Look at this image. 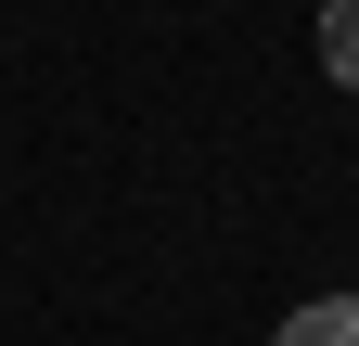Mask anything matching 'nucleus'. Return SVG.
Listing matches in <instances>:
<instances>
[{"instance_id": "f257e3e1", "label": "nucleus", "mask_w": 359, "mask_h": 346, "mask_svg": "<svg viewBox=\"0 0 359 346\" xmlns=\"http://www.w3.org/2000/svg\"><path fill=\"white\" fill-rule=\"evenodd\" d=\"M269 346H359V295H321V308H295Z\"/></svg>"}, {"instance_id": "f03ea898", "label": "nucleus", "mask_w": 359, "mask_h": 346, "mask_svg": "<svg viewBox=\"0 0 359 346\" xmlns=\"http://www.w3.org/2000/svg\"><path fill=\"white\" fill-rule=\"evenodd\" d=\"M321 77L359 90V0H321Z\"/></svg>"}]
</instances>
